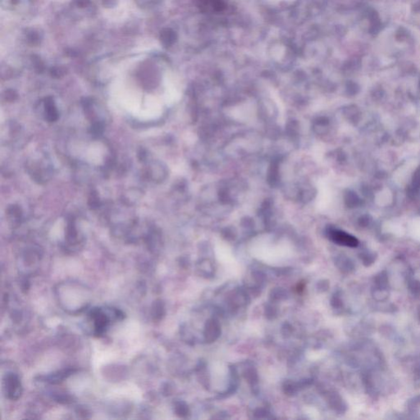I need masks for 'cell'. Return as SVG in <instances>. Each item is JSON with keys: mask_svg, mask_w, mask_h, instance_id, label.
Wrapping results in <instances>:
<instances>
[{"mask_svg": "<svg viewBox=\"0 0 420 420\" xmlns=\"http://www.w3.org/2000/svg\"><path fill=\"white\" fill-rule=\"evenodd\" d=\"M332 240L337 244L349 247H356L358 245V240L354 237L342 232H334L332 234Z\"/></svg>", "mask_w": 420, "mask_h": 420, "instance_id": "3957f363", "label": "cell"}, {"mask_svg": "<svg viewBox=\"0 0 420 420\" xmlns=\"http://www.w3.org/2000/svg\"><path fill=\"white\" fill-rule=\"evenodd\" d=\"M90 316L94 323L95 334L102 335L110 323L111 317L102 309H93Z\"/></svg>", "mask_w": 420, "mask_h": 420, "instance_id": "7a4b0ae2", "label": "cell"}, {"mask_svg": "<svg viewBox=\"0 0 420 420\" xmlns=\"http://www.w3.org/2000/svg\"><path fill=\"white\" fill-rule=\"evenodd\" d=\"M5 394L11 401H17L21 397L22 387L19 377L15 373H7L3 380Z\"/></svg>", "mask_w": 420, "mask_h": 420, "instance_id": "6da1fadb", "label": "cell"}, {"mask_svg": "<svg viewBox=\"0 0 420 420\" xmlns=\"http://www.w3.org/2000/svg\"><path fill=\"white\" fill-rule=\"evenodd\" d=\"M76 4L81 7H85L86 5L89 4L90 1L89 0H76Z\"/></svg>", "mask_w": 420, "mask_h": 420, "instance_id": "5b68a950", "label": "cell"}, {"mask_svg": "<svg viewBox=\"0 0 420 420\" xmlns=\"http://www.w3.org/2000/svg\"><path fill=\"white\" fill-rule=\"evenodd\" d=\"M174 35L173 32L171 31H169V32H164L163 34V41H164V43L167 44V45H170L172 44V42L174 41Z\"/></svg>", "mask_w": 420, "mask_h": 420, "instance_id": "277c9868", "label": "cell"}, {"mask_svg": "<svg viewBox=\"0 0 420 420\" xmlns=\"http://www.w3.org/2000/svg\"><path fill=\"white\" fill-rule=\"evenodd\" d=\"M12 2H16V1H17V0H12Z\"/></svg>", "mask_w": 420, "mask_h": 420, "instance_id": "8992f818", "label": "cell"}]
</instances>
